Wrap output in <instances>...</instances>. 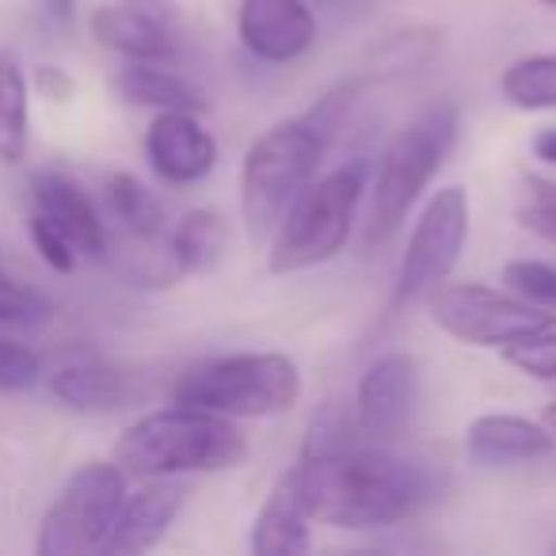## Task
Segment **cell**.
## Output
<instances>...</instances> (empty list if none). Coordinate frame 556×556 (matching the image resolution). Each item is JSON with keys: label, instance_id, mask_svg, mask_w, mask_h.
<instances>
[{"label": "cell", "instance_id": "cell-1", "mask_svg": "<svg viewBox=\"0 0 556 556\" xmlns=\"http://www.w3.org/2000/svg\"><path fill=\"white\" fill-rule=\"evenodd\" d=\"M298 465L313 522L332 530H389L427 507L442 488L427 462L363 439L328 454H302Z\"/></svg>", "mask_w": 556, "mask_h": 556}, {"label": "cell", "instance_id": "cell-2", "mask_svg": "<svg viewBox=\"0 0 556 556\" xmlns=\"http://www.w3.org/2000/svg\"><path fill=\"white\" fill-rule=\"evenodd\" d=\"M248 454L252 442L237 427V419L176 401L134 419L115 442V465L134 480L225 472L244 465Z\"/></svg>", "mask_w": 556, "mask_h": 556}, {"label": "cell", "instance_id": "cell-3", "mask_svg": "<svg viewBox=\"0 0 556 556\" xmlns=\"http://www.w3.org/2000/svg\"><path fill=\"white\" fill-rule=\"evenodd\" d=\"M457 130H462V111L454 103H434L389 138L366 184V194H370L366 240L370 244H386L408 222L419 199L431 191L446 156L454 153Z\"/></svg>", "mask_w": 556, "mask_h": 556}, {"label": "cell", "instance_id": "cell-4", "mask_svg": "<svg viewBox=\"0 0 556 556\" xmlns=\"http://www.w3.org/2000/svg\"><path fill=\"white\" fill-rule=\"evenodd\" d=\"M328 141L305 115L282 118L248 146L240 164V222L248 240L267 244L287 210L317 179Z\"/></svg>", "mask_w": 556, "mask_h": 556}, {"label": "cell", "instance_id": "cell-5", "mask_svg": "<svg viewBox=\"0 0 556 556\" xmlns=\"http://www.w3.org/2000/svg\"><path fill=\"white\" fill-rule=\"evenodd\" d=\"M305 393L302 366L282 351H232L179 374L172 401L225 419H270L290 412Z\"/></svg>", "mask_w": 556, "mask_h": 556}, {"label": "cell", "instance_id": "cell-6", "mask_svg": "<svg viewBox=\"0 0 556 556\" xmlns=\"http://www.w3.org/2000/svg\"><path fill=\"white\" fill-rule=\"evenodd\" d=\"M370 172L363 161L317 176L302 191V199L287 210V217L270 232L267 267L270 275H302L332 263L348 248L358 225V210L366 202Z\"/></svg>", "mask_w": 556, "mask_h": 556}, {"label": "cell", "instance_id": "cell-7", "mask_svg": "<svg viewBox=\"0 0 556 556\" xmlns=\"http://www.w3.org/2000/svg\"><path fill=\"white\" fill-rule=\"evenodd\" d=\"M126 472L115 462H85L65 477L54 503L47 507L35 538L39 556L100 553L111 522L126 500Z\"/></svg>", "mask_w": 556, "mask_h": 556}, {"label": "cell", "instance_id": "cell-8", "mask_svg": "<svg viewBox=\"0 0 556 556\" xmlns=\"http://www.w3.org/2000/svg\"><path fill=\"white\" fill-rule=\"evenodd\" d=\"M469 191L462 184L431 191V199L424 202L416 225H412V237L404 244L401 263H396V305L427 302L442 282H450L454 267L462 263L465 244H469Z\"/></svg>", "mask_w": 556, "mask_h": 556}, {"label": "cell", "instance_id": "cell-9", "mask_svg": "<svg viewBox=\"0 0 556 556\" xmlns=\"http://www.w3.org/2000/svg\"><path fill=\"white\" fill-rule=\"evenodd\" d=\"M427 309H431L434 328H442L450 340L488 351H500L522 336L556 325V313L538 309L510 294L507 287L495 290L488 282H442L427 298Z\"/></svg>", "mask_w": 556, "mask_h": 556}, {"label": "cell", "instance_id": "cell-10", "mask_svg": "<svg viewBox=\"0 0 556 556\" xmlns=\"http://www.w3.org/2000/svg\"><path fill=\"white\" fill-rule=\"evenodd\" d=\"M419 401H424L419 358L408 351H386L358 378L355 404H351L358 434L378 446L404 439L419 416Z\"/></svg>", "mask_w": 556, "mask_h": 556}, {"label": "cell", "instance_id": "cell-11", "mask_svg": "<svg viewBox=\"0 0 556 556\" xmlns=\"http://www.w3.org/2000/svg\"><path fill=\"white\" fill-rule=\"evenodd\" d=\"M88 31L123 62H176L187 20L176 0H111L88 16Z\"/></svg>", "mask_w": 556, "mask_h": 556}, {"label": "cell", "instance_id": "cell-12", "mask_svg": "<svg viewBox=\"0 0 556 556\" xmlns=\"http://www.w3.org/2000/svg\"><path fill=\"white\" fill-rule=\"evenodd\" d=\"M320 20L309 0H240L237 39L255 62L294 65L317 47Z\"/></svg>", "mask_w": 556, "mask_h": 556}, {"label": "cell", "instance_id": "cell-13", "mask_svg": "<svg viewBox=\"0 0 556 556\" xmlns=\"http://www.w3.org/2000/svg\"><path fill=\"white\" fill-rule=\"evenodd\" d=\"M146 161L168 187L202 184L217 168V138L199 111H156L146 130Z\"/></svg>", "mask_w": 556, "mask_h": 556}, {"label": "cell", "instance_id": "cell-14", "mask_svg": "<svg viewBox=\"0 0 556 556\" xmlns=\"http://www.w3.org/2000/svg\"><path fill=\"white\" fill-rule=\"evenodd\" d=\"M187 503L184 477H153L138 488L126 492L123 507H118L115 522H111L108 538H103L100 553L108 556H138L156 548L168 530L176 526L179 510Z\"/></svg>", "mask_w": 556, "mask_h": 556}, {"label": "cell", "instance_id": "cell-15", "mask_svg": "<svg viewBox=\"0 0 556 556\" xmlns=\"http://www.w3.org/2000/svg\"><path fill=\"white\" fill-rule=\"evenodd\" d=\"M465 454L480 469L538 465L556 454V431L545 419L515 416V412H484L465 427Z\"/></svg>", "mask_w": 556, "mask_h": 556}, {"label": "cell", "instance_id": "cell-16", "mask_svg": "<svg viewBox=\"0 0 556 556\" xmlns=\"http://www.w3.org/2000/svg\"><path fill=\"white\" fill-rule=\"evenodd\" d=\"M31 210L47 217V222H54L73 240V248L80 255H88V260L108 255L111 237H108V222H103V210L96 206V199L73 176H65L58 168L35 172Z\"/></svg>", "mask_w": 556, "mask_h": 556}, {"label": "cell", "instance_id": "cell-17", "mask_svg": "<svg viewBox=\"0 0 556 556\" xmlns=\"http://www.w3.org/2000/svg\"><path fill=\"white\" fill-rule=\"evenodd\" d=\"M248 548L255 556H305L313 548V515L298 462L275 477L248 533Z\"/></svg>", "mask_w": 556, "mask_h": 556}, {"label": "cell", "instance_id": "cell-18", "mask_svg": "<svg viewBox=\"0 0 556 556\" xmlns=\"http://www.w3.org/2000/svg\"><path fill=\"white\" fill-rule=\"evenodd\" d=\"M50 393L58 404H65L70 412L80 416H108L130 404L134 386L130 374L115 370L103 363H70L62 370H54L50 378Z\"/></svg>", "mask_w": 556, "mask_h": 556}, {"label": "cell", "instance_id": "cell-19", "mask_svg": "<svg viewBox=\"0 0 556 556\" xmlns=\"http://www.w3.org/2000/svg\"><path fill=\"white\" fill-rule=\"evenodd\" d=\"M115 92L149 111H206L202 92L184 73L172 70V62H126L115 73Z\"/></svg>", "mask_w": 556, "mask_h": 556}, {"label": "cell", "instance_id": "cell-20", "mask_svg": "<svg viewBox=\"0 0 556 556\" xmlns=\"http://www.w3.org/2000/svg\"><path fill=\"white\" fill-rule=\"evenodd\" d=\"M229 248V222L217 210H191L168 232V260L176 275H210L225 260Z\"/></svg>", "mask_w": 556, "mask_h": 556}, {"label": "cell", "instance_id": "cell-21", "mask_svg": "<svg viewBox=\"0 0 556 556\" xmlns=\"http://www.w3.org/2000/svg\"><path fill=\"white\" fill-rule=\"evenodd\" d=\"M103 202H108L111 222L138 244H161L168 237L164 232V202L130 172H111L103 179Z\"/></svg>", "mask_w": 556, "mask_h": 556}, {"label": "cell", "instance_id": "cell-22", "mask_svg": "<svg viewBox=\"0 0 556 556\" xmlns=\"http://www.w3.org/2000/svg\"><path fill=\"white\" fill-rule=\"evenodd\" d=\"M31 153V85L9 50H0V164H24Z\"/></svg>", "mask_w": 556, "mask_h": 556}, {"label": "cell", "instance_id": "cell-23", "mask_svg": "<svg viewBox=\"0 0 556 556\" xmlns=\"http://www.w3.org/2000/svg\"><path fill=\"white\" fill-rule=\"evenodd\" d=\"M500 92L518 111H556V50L515 58L500 73Z\"/></svg>", "mask_w": 556, "mask_h": 556}, {"label": "cell", "instance_id": "cell-24", "mask_svg": "<svg viewBox=\"0 0 556 556\" xmlns=\"http://www.w3.org/2000/svg\"><path fill=\"white\" fill-rule=\"evenodd\" d=\"M439 50V35L434 31H401V35H389L381 42V50L374 54V70L366 73L370 80H381V77H404V73H416L419 65H427Z\"/></svg>", "mask_w": 556, "mask_h": 556}, {"label": "cell", "instance_id": "cell-25", "mask_svg": "<svg viewBox=\"0 0 556 556\" xmlns=\"http://www.w3.org/2000/svg\"><path fill=\"white\" fill-rule=\"evenodd\" d=\"M500 282L510 290V294L522 298V302L556 313V263L533 260V255H518V260L503 263Z\"/></svg>", "mask_w": 556, "mask_h": 556}, {"label": "cell", "instance_id": "cell-26", "mask_svg": "<svg viewBox=\"0 0 556 556\" xmlns=\"http://www.w3.org/2000/svg\"><path fill=\"white\" fill-rule=\"evenodd\" d=\"M503 363L533 381H556V325L500 348Z\"/></svg>", "mask_w": 556, "mask_h": 556}, {"label": "cell", "instance_id": "cell-27", "mask_svg": "<svg viewBox=\"0 0 556 556\" xmlns=\"http://www.w3.org/2000/svg\"><path fill=\"white\" fill-rule=\"evenodd\" d=\"M518 225L530 229L533 237L556 244V184L538 176L526 179L522 202H518Z\"/></svg>", "mask_w": 556, "mask_h": 556}, {"label": "cell", "instance_id": "cell-28", "mask_svg": "<svg viewBox=\"0 0 556 556\" xmlns=\"http://www.w3.org/2000/svg\"><path fill=\"white\" fill-rule=\"evenodd\" d=\"M42 378V358L20 340H0V393H27Z\"/></svg>", "mask_w": 556, "mask_h": 556}, {"label": "cell", "instance_id": "cell-29", "mask_svg": "<svg viewBox=\"0 0 556 556\" xmlns=\"http://www.w3.org/2000/svg\"><path fill=\"white\" fill-rule=\"evenodd\" d=\"M27 229H31L35 252H39V260L47 263L50 270H58V275H73V270L80 267V252L73 248V240L65 237L54 222H47V217L31 210V225H27Z\"/></svg>", "mask_w": 556, "mask_h": 556}, {"label": "cell", "instance_id": "cell-30", "mask_svg": "<svg viewBox=\"0 0 556 556\" xmlns=\"http://www.w3.org/2000/svg\"><path fill=\"white\" fill-rule=\"evenodd\" d=\"M50 313L47 298L0 270V325H35Z\"/></svg>", "mask_w": 556, "mask_h": 556}, {"label": "cell", "instance_id": "cell-31", "mask_svg": "<svg viewBox=\"0 0 556 556\" xmlns=\"http://www.w3.org/2000/svg\"><path fill=\"white\" fill-rule=\"evenodd\" d=\"M35 96H42L47 103H70L77 96V80L62 70V65H35L31 73Z\"/></svg>", "mask_w": 556, "mask_h": 556}, {"label": "cell", "instance_id": "cell-32", "mask_svg": "<svg viewBox=\"0 0 556 556\" xmlns=\"http://www.w3.org/2000/svg\"><path fill=\"white\" fill-rule=\"evenodd\" d=\"M309 4H313V12H317V20H320V12H332L336 20H348V16H363L370 0H309Z\"/></svg>", "mask_w": 556, "mask_h": 556}, {"label": "cell", "instance_id": "cell-33", "mask_svg": "<svg viewBox=\"0 0 556 556\" xmlns=\"http://www.w3.org/2000/svg\"><path fill=\"white\" fill-rule=\"evenodd\" d=\"M42 16L65 31V27L77 24V0H42Z\"/></svg>", "mask_w": 556, "mask_h": 556}, {"label": "cell", "instance_id": "cell-34", "mask_svg": "<svg viewBox=\"0 0 556 556\" xmlns=\"http://www.w3.org/2000/svg\"><path fill=\"white\" fill-rule=\"evenodd\" d=\"M530 153L538 156V161H545V164H553V168H556V126H545V130L533 134Z\"/></svg>", "mask_w": 556, "mask_h": 556}, {"label": "cell", "instance_id": "cell-35", "mask_svg": "<svg viewBox=\"0 0 556 556\" xmlns=\"http://www.w3.org/2000/svg\"><path fill=\"white\" fill-rule=\"evenodd\" d=\"M541 419H545V424H548V427H553V431H556V401L548 404L545 412H541Z\"/></svg>", "mask_w": 556, "mask_h": 556}, {"label": "cell", "instance_id": "cell-36", "mask_svg": "<svg viewBox=\"0 0 556 556\" xmlns=\"http://www.w3.org/2000/svg\"><path fill=\"white\" fill-rule=\"evenodd\" d=\"M541 4H548V9H556V0H541Z\"/></svg>", "mask_w": 556, "mask_h": 556}]
</instances>
